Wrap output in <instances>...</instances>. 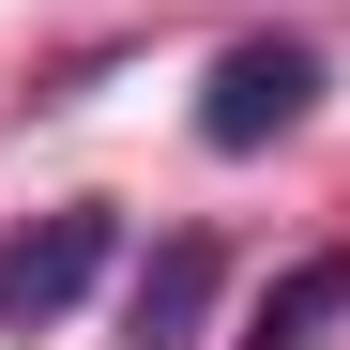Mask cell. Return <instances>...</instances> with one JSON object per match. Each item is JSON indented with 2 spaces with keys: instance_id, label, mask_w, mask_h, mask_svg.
<instances>
[{
  "instance_id": "7a4b0ae2",
  "label": "cell",
  "mask_w": 350,
  "mask_h": 350,
  "mask_svg": "<svg viewBox=\"0 0 350 350\" xmlns=\"http://www.w3.org/2000/svg\"><path fill=\"white\" fill-rule=\"evenodd\" d=\"M305 92H320L305 46H228V62H213V107H198V137H213V152H259V137L305 122Z\"/></svg>"
},
{
  "instance_id": "6da1fadb",
  "label": "cell",
  "mask_w": 350,
  "mask_h": 350,
  "mask_svg": "<svg viewBox=\"0 0 350 350\" xmlns=\"http://www.w3.org/2000/svg\"><path fill=\"white\" fill-rule=\"evenodd\" d=\"M92 274H107V213H92V198L31 213L16 244H0V335H46V320H77V305H92Z\"/></svg>"
},
{
  "instance_id": "3957f363",
  "label": "cell",
  "mask_w": 350,
  "mask_h": 350,
  "mask_svg": "<svg viewBox=\"0 0 350 350\" xmlns=\"http://www.w3.org/2000/svg\"><path fill=\"white\" fill-rule=\"evenodd\" d=\"M198 305H213V244H167V259L137 274V335H152V350H183Z\"/></svg>"
}]
</instances>
